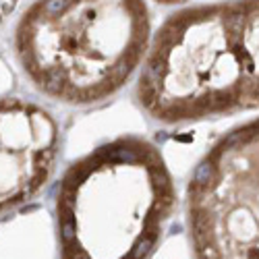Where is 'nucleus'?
<instances>
[{"instance_id": "obj_1", "label": "nucleus", "mask_w": 259, "mask_h": 259, "mask_svg": "<svg viewBox=\"0 0 259 259\" xmlns=\"http://www.w3.org/2000/svg\"><path fill=\"white\" fill-rule=\"evenodd\" d=\"M137 98L177 124L259 106V0L185 7L154 33Z\"/></svg>"}, {"instance_id": "obj_3", "label": "nucleus", "mask_w": 259, "mask_h": 259, "mask_svg": "<svg viewBox=\"0 0 259 259\" xmlns=\"http://www.w3.org/2000/svg\"><path fill=\"white\" fill-rule=\"evenodd\" d=\"M149 44L145 0H35L15 27V54L35 90L75 106L116 94Z\"/></svg>"}, {"instance_id": "obj_5", "label": "nucleus", "mask_w": 259, "mask_h": 259, "mask_svg": "<svg viewBox=\"0 0 259 259\" xmlns=\"http://www.w3.org/2000/svg\"><path fill=\"white\" fill-rule=\"evenodd\" d=\"M158 5H166V7H175V5H187L191 0H156Z\"/></svg>"}, {"instance_id": "obj_4", "label": "nucleus", "mask_w": 259, "mask_h": 259, "mask_svg": "<svg viewBox=\"0 0 259 259\" xmlns=\"http://www.w3.org/2000/svg\"><path fill=\"white\" fill-rule=\"evenodd\" d=\"M58 154V126L35 104L0 100V215L44 187Z\"/></svg>"}, {"instance_id": "obj_2", "label": "nucleus", "mask_w": 259, "mask_h": 259, "mask_svg": "<svg viewBox=\"0 0 259 259\" xmlns=\"http://www.w3.org/2000/svg\"><path fill=\"white\" fill-rule=\"evenodd\" d=\"M177 203L158 149L120 137L77 160L60 181L62 259H147Z\"/></svg>"}]
</instances>
